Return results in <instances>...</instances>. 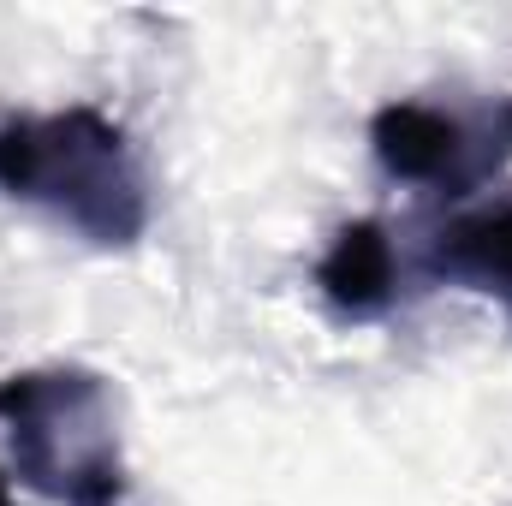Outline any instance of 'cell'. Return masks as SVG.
Segmentation results:
<instances>
[{"instance_id":"6da1fadb","label":"cell","mask_w":512,"mask_h":506,"mask_svg":"<svg viewBox=\"0 0 512 506\" xmlns=\"http://www.w3.org/2000/svg\"><path fill=\"white\" fill-rule=\"evenodd\" d=\"M0 191L90 239L131 251L149 233V179L126 126L90 102L0 120Z\"/></svg>"},{"instance_id":"8992f818","label":"cell","mask_w":512,"mask_h":506,"mask_svg":"<svg viewBox=\"0 0 512 506\" xmlns=\"http://www.w3.org/2000/svg\"><path fill=\"white\" fill-rule=\"evenodd\" d=\"M0 506H18L12 501V489H6V477H0Z\"/></svg>"},{"instance_id":"277c9868","label":"cell","mask_w":512,"mask_h":506,"mask_svg":"<svg viewBox=\"0 0 512 506\" xmlns=\"http://www.w3.org/2000/svg\"><path fill=\"white\" fill-rule=\"evenodd\" d=\"M399 280L405 268L382 221H346L334 245L316 256V286L340 316H382L399 298Z\"/></svg>"},{"instance_id":"5b68a950","label":"cell","mask_w":512,"mask_h":506,"mask_svg":"<svg viewBox=\"0 0 512 506\" xmlns=\"http://www.w3.org/2000/svg\"><path fill=\"white\" fill-rule=\"evenodd\" d=\"M417 268L435 286H471V292H489L512 310V203H495L483 215L441 227Z\"/></svg>"},{"instance_id":"3957f363","label":"cell","mask_w":512,"mask_h":506,"mask_svg":"<svg viewBox=\"0 0 512 506\" xmlns=\"http://www.w3.org/2000/svg\"><path fill=\"white\" fill-rule=\"evenodd\" d=\"M370 155L387 179L429 197H471L512 167V96H405L370 114Z\"/></svg>"},{"instance_id":"7a4b0ae2","label":"cell","mask_w":512,"mask_h":506,"mask_svg":"<svg viewBox=\"0 0 512 506\" xmlns=\"http://www.w3.org/2000/svg\"><path fill=\"white\" fill-rule=\"evenodd\" d=\"M0 429L18 477L60 506H126V441L108 376L84 364H42L0 376Z\"/></svg>"}]
</instances>
